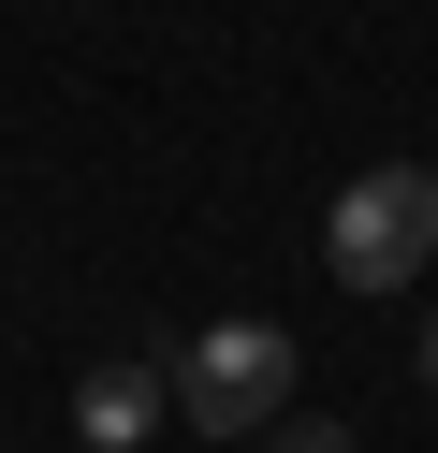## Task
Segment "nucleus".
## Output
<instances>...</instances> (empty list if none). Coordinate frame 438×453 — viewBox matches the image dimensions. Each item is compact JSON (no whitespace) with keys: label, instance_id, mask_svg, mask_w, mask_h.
Returning <instances> with one entry per match:
<instances>
[{"label":"nucleus","instance_id":"39448f33","mask_svg":"<svg viewBox=\"0 0 438 453\" xmlns=\"http://www.w3.org/2000/svg\"><path fill=\"white\" fill-rule=\"evenodd\" d=\"M424 380H438V322H424Z\"/></svg>","mask_w":438,"mask_h":453},{"label":"nucleus","instance_id":"f257e3e1","mask_svg":"<svg viewBox=\"0 0 438 453\" xmlns=\"http://www.w3.org/2000/svg\"><path fill=\"white\" fill-rule=\"evenodd\" d=\"M321 264H336V293H409V278L438 264V176H424V161L350 176L336 219H321Z\"/></svg>","mask_w":438,"mask_h":453},{"label":"nucleus","instance_id":"7ed1b4c3","mask_svg":"<svg viewBox=\"0 0 438 453\" xmlns=\"http://www.w3.org/2000/svg\"><path fill=\"white\" fill-rule=\"evenodd\" d=\"M161 410H175V380H161V365H132V351L73 380V439H88V453H132V439H146Z\"/></svg>","mask_w":438,"mask_h":453},{"label":"nucleus","instance_id":"f03ea898","mask_svg":"<svg viewBox=\"0 0 438 453\" xmlns=\"http://www.w3.org/2000/svg\"><path fill=\"white\" fill-rule=\"evenodd\" d=\"M278 410H292V336L278 322H204L175 351V424L190 439H263Z\"/></svg>","mask_w":438,"mask_h":453},{"label":"nucleus","instance_id":"20e7f679","mask_svg":"<svg viewBox=\"0 0 438 453\" xmlns=\"http://www.w3.org/2000/svg\"><path fill=\"white\" fill-rule=\"evenodd\" d=\"M278 453H350V439H336V424H292V439H278Z\"/></svg>","mask_w":438,"mask_h":453}]
</instances>
